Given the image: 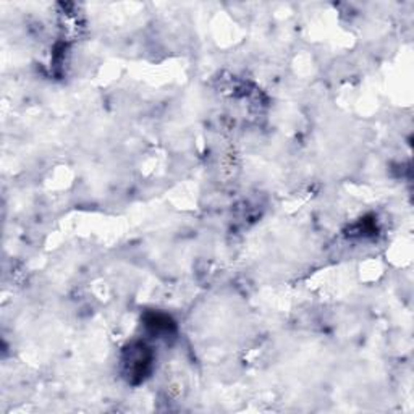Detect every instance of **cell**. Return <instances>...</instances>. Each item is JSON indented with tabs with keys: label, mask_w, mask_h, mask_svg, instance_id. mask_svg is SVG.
I'll list each match as a JSON object with an SVG mask.
<instances>
[{
	"label": "cell",
	"mask_w": 414,
	"mask_h": 414,
	"mask_svg": "<svg viewBox=\"0 0 414 414\" xmlns=\"http://www.w3.org/2000/svg\"><path fill=\"white\" fill-rule=\"evenodd\" d=\"M125 364L128 377L135 379L136 382L142 381L147 376V372L151 371L152 364V353L151 349L146 347L144 343H135L128 348L126 356L123 359Z\"/></svg>",
	"instance_id": "1"
},
{
	"label": "cell",
	"mask_w": 414,
	"mask_h": 414,
	"mask_svg": "<svg viewBox=\"0 0 414 414\" xmlns=\"http://www.w3.org/2000/svg\"><path fill=\"white\" fill-rule=\"evenodd\" d=\"M146 325L151 329L152 333H162V332H170V329L174 327V322H172L170 317L162 314H151L149 317L146 319Z\"/></svg>",
	"instance_id": "2"
}]
</instances>
